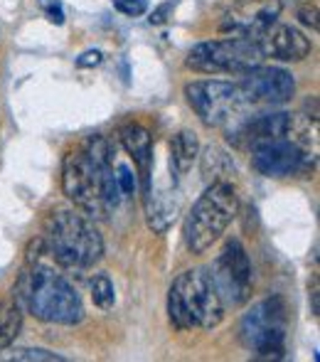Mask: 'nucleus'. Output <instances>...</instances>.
Wrapping results in <instances>:
<instances>
[{
    "label": "nucleus",
    "mask_w": 320,
    "mask_h": 362,
    "mask_svg": "<svg viewBox=\"0 0 320 362\" xmlns=\"http://www.w3.org/2000/svg\"><path fill=\"white\" fill-rule=\"evenodd\" d=\"M62 192L91 219H104L121 202V190L111 168V144L104 136H91L62 160Z\"/></svg>",
    "instance_id": "1"
},
{
    "label": "nucleus",
    "mask_w": 320,
    "mask_h": 362,
    "mask_svg": "<svg viewBox=\"0 0 320 362\" xmlns=\"http://www.w3.org/2000/svg\"><path fill=\"white\" fill-rule=\"evenodd\" d=\"M47 257V254H45ZM40 259L25 262L18 281L13 286L15 303L23 313L35 315L42 323L52 325H77L84 320V300L77 288L59 274L52 264Z\"/></svg>",
    "instance_id": "2"
},
{
    "label": "nucleus",
    "mask_w": 320,
    "mask_h": 362,
    "mask_svg": "<svg viewBox=\"0 0 320 362\" xmlns=\"http://www.w3.org/2000/svg\"><path fill=\"white\" fill-rule=\"evenodd\" d=\"M47 257L62 269H91L104 257V237L94 219L77 210H54L45 222Z\"/></svg>",
    "instance_id": "3"
},
{
    "label": "nucleus",
    "mask_w": 320,
    "mask_h": 362,
    "mask_svg": "<svg viewBox=\"0 0 320 362\" xmlns=\"http://www.w3.org/2000/svg\"><path fill=\"white\" fill-rule=\"evenodd\" d=\"M225 313L227 308L207 269H187L167 288V318L172 328L212 330L225 320Z\"/></svg>",
    "instance_id": "4"
},
{
    "label": "nucleus",
    "mask_w": 320,
    "mask_h": 362,
    "mask_svg": "<svg viewBox=\"0 0 320 362\" xmlns=\"http://www.w3.org/2000/svg\"><path fill=\"white\" fill-rule=\"evenodd\" d=\"M239 215V195L235 185L225 180L210 182L195 200L185 217V247L192 254H205L222 239L235 217Z\"/></svg>",
    "instance_id": "5"
},
{
    "label": "nucleus",
    "mask_w": 320,
    "mask_h": 362,
    "mask_svg": "<svg viewBox=\"0 0 320 362\" xmlns=\"http://www.w3.org/2000/svg\"><path fill=\"white\" fill-rule=\"evenodd\" d=\"M286 333H288V305L283 296L254 303L239 320V340L256 358L281 360L286 355Z\"/></svg>",
    "instance_id": "6"
},
{
    "label": "nucleus",
    "mask_w": 320,
    "mask_h": 362,
    "mask_svg": "<svg viewBox=\"0 0 320 362\" xmlns=\"http://www.w3.org/2000/svg\"><path fill=\"white\" fill-rule=\"evenodd\" d=\"M187 104L197 114V119L207 129H227L242 119L244 109L249 106L239 81L225 79H195L187 81L185 89Z\"/></svg>",
    "instance_id": "7"
},
{
    "label": "nucleus",
    "mask_w": 320,
    "mask_h": 362,
    "mask_svg": "<svg viewBox=\"0 0 320 362\" xmlns=\"http://www.w3.org/2000/svg\"><path fill=\"white\" fill-rule=\"evenodd\" d=\"M263 54L254 40L222 37L200 42L187 52V69L197 74H242L261 64Z\"/></svg>",
    "instance_id": "8"
},
{
    "label": "nucleus",
    "mask_w": 320,
    "mask_h": 362,
    "mask_svg": "<svg viewBox=\"0 0 320 362\" xmlns=\"http://www.w3.org/2000/svg\"><path fill=\"white\" fill-rule=\"evenodd\" d=\"M207 272L225 308H242L251 298V262L239 239H230Z\"/></svg>",
    "instance_id": "9"
},
{
    "label": "nucleus",
    "mask_w": 320,
    "mask_h": 362,
    "mask_svg": "<svg viewBox=\"0 0 320 362\" xmlns=\"http://www.w3.org/2000/svg\"><path fill=\"white\" fill-rule=\"evenodd\" d=\"M249 153H251V168L263 177H306L316 168L318 156L288 139L259 141L249 146Z\"/></svg>",
    "instance_id": "10"
},
{
    "label": "nucleus",
    "mask_w": 320,
    "mask_h": 362,
    "mask_svg": "<svg viewBox=\"0 0 320 362\" xmlns=\"http://www.w3.org/2000/svg\"><path fill=\"white\" fill-rule=\"evenodd\" d=\"M281 15V0H235L222 15L220 30L227 37L256 42Z\"/></svg>",
    "instance_id": "11"
},
{
    "label": "nucleus",
    "mask_w": 320,
    "mask_h": 362,
    "mask_svg": "<svg viewBox=\"0 0 320 362\" xmlns=\"http://www.w3.org/2000/svg\"><path fill=\"white\" fill-rule=\"evenodd\" d=\"M242 91L247 96L249 104H261V106H283L296 96V79L291 72L281 67H256L242 72Z\"/></svg>",
    "instance_id": "12"
},
{
    "label": "nucleus",
    "mask_w": 320,
    "mask_h": 362,
    "mask_svg": "<svg viewBox=\"0 0 320 362\" xmlns=\"http://www.w3.org/2000/svg\"><path fill=\"white\" fill-rule=\"evenodd\" d=\"M259 49L263 57H271L276 62H303L306 57H311L313 45L306 37V33H301L293 25L273 23L261 37L256 40Z\"/></svg>",
    "instance_id": "13"
},
{
    "label": "nucleus",
    "mask_w": 320,
    "mask_h": 362,
    "mask_svg": "<svg viewBox=\"0 0 320 362\" xmlns=\"http://www.w3.org/2000/svg\"><path fill=\"white\" fill-rule=\"evenodd\" d=\"M119 141L126 148V153L134 158V165L138 170L141 182H143V192H148L150 165H153V136H150V131L141 124H126L119 131Z\"/></svg>",
    "instance_id": "14"
},
{
    "label": "nucleus",
    "mask_w": 320,
    "mask_h": 362,
    "mask_svg": "<svg viewBox=\"0 0 320 362\" xmlns=\"http://www.w3.org/2000/svg\"><path fill=\"white\" fill-rule=\"evenodd\" d=\"M146 215H148V227L153 232H167L170 224L175 222L177 212H180V200L172 202V192H146Z\"/></svg>",
    "instance_id": "15"
},
{
    "label": "nucleus",
    "mask_w": 320,
    "mask_h": 362,
    "mask_svg": "<svg viewBox=\"0 0 320 362\" xmlns=\"http://www.w3.org/2000/svg\"><path fill=\"white\" fill-rule=\"evenodd\" d=\"M200 156V139L195 131H180L170 139V173L182 177Z\"/></svg>",
    "instance_id": "16"
},
{
    "label": "nucleus",
    "mask_w": 320,
    "mask_h": 362,
    "mask_svg": "<svg viewBox=\"0 0 320 362\" xmlns=\"http://www.w3.org/2000/svg\"><path fill=\"white\" fill-rule=\"evenodd\" d=\"M23 330V308L15 300H0V353L15 343Z\"/></svg>",
    "instance_id": "17"
},
{
    "label": "nucleus",
    "mask_w": 320,
    "mask_h": 362,
    "mask_svg": "<svg viewBox=\"0 0 320 362\" xmlns=\"http://www.w3.org/2000/svg\"><path fill=\"white\" fill-rule=\"evenodd\" d=\"M222 165L235 168V165H232V158L227 156L225 151H220V148L210 146L205 151V156H202V173L207 175V180H210V182H217V180L230 182V180H227V175H230V173L222 170Z\"/></svg>",
    "instance_id": "18"
},
{
    "label": "nucleus",
    "mask_w": 320,
    "mask_h": 362,
    "mask_svg": "<svg viewBox=\"0 0 320 362\" xmlns=\"http://www.w3.org/2000/svg\"><path fill=\"white\" fill-rule=\"evenodd\" d=\"M89 291H91V300L99 310H111L116 303V291L114 284L106 274H94L89 281Z\"/></svg>",
    "instance_id": "19"
},
{
    "label": "nucleus",
    "mask_w": 320,
    "mask_h": 362,
    "mask_svg": "<svg viewBox=\"0 0 320 362\" xmlns=\"http://www.w3.org/2000/svg\"><path fill=\"white\" fill-rule=\"evenodd\" d=\"M0 360H23V362H64L59 353L45 348H15L8 355H0Z\"/></svg>",
    "instance_id": "20"
},
{
    "label": "nucleus",
    "mask_w": 320,
    "mask_h": 362,
    "mask_svg": "<svg viewBox=\"0 0 320 362\" xmlns=\"http://www.w3.org/2000/svg\"><path fill=\"white\" fill-rule=\"evenodd\" d=\"M116 182H119L121 195H126V197L136 195V187H138V180H136L134 170H131L129 165H119V170H116Z\"/></svg>",
    "instance_id": "21"
},
{
    "label": "nucleus",
    "mask_w": 320,
    "mask_h": 362,
    "mask_svg": "<svg viewBox=\"0 0 320 362\" xmlns=\"http://www.w3.org/2000/svg\"><path fill=\"white\" fill-rule=\"evenodd\" d=\"M114 8L126 18H141L148 10V0H114Z\"/></svg>",
    "instance_id": "22"
},
{
    "label": "nucleus",
    "mask_w": 320,
    "mask_h": 362,
    "mask_svg": "<svg viewBox=\"0 0 320 362\" xmlns=\"http://www.w3.org/2000/svg\"><path fill=\"white\" fill-rule=\"evenodd\" d=\"M298 20H301L306 28H311L313 33H318V5H306V8L298 10Z\"/></svg>",
    "instance_id": "23"
},
{
    "label": "nucleus",
    "mask_w": 320,
    "mask_h": 362,
    "mask_svg": "<svg viewBox=\"0 0 320 362\" xmlns=\"http://www.w3.org/2000/svg\"><path fill=\"white\" fill-rule=\"evenodd\" d=\"M101 62H104V54H101L99 49H89V52H84L77 59V67H81V69H86V67H99Z\"/></svg>",
    "instance_id": "24"
},
{
    "label": "nucleus",
    "mask_w": 320,
    "mask_h": 362,
    "mask_svg": "<svg viewBox=\"0 0 320 362\" xmlns=\"http://www.w3.org/2000/svg\"><path fill=\"white\" fill-rule=\"evenodd\" d=\"M311 298H313V315L318 318V276H313V291H311Z\"/></svg>",
    "instance_id": "25"
}]
</instances>
